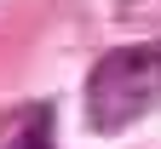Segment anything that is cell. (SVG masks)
<instances>
[{
	"mask_svg": "<svg viewBox=\"0 0 161 149\" xmlns=\"http://www.w3.org/2000/svg\"><path fill=\"white\" fill-rule=\"evenodd\" d=\"M12 149H52V115L35 109V115L23 120V132L12 138Z\"/></svg>",
	"mask_w": 161,
	"mask_h": 149,
	"instance_id": "obj_2",
	"label": "cell"
},
{
	"mask_svg": "<svg viewBox=\"0 0 161 149\" xmlns=\"http://www.w3.org/2000/svg\"><path fill=\"white\" fill-rule=\"evenodd\" d=\"M161 98V40L144 46H121L98 57L86 75V120L92 132H127L132 120H144Z\"/></svg>",
	"mask_w": 161,
	"mask_h": 149,
	"instance_id": "obj_1",
	"label": "cell"
}]
</instances>
